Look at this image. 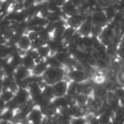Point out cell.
<instances>
[{"instance_id": "21", "label": "cell", "mask_w": 124, "mask_h": 124, "mask_svg": "<svg viewBox=\"0 0 124 124\" xmlns=\"http://www.w3.org/2000/svg\"><path fill=\"white\" fill-rule=\"evenodd\" d=\"M0 124H11V123L7 122V121H4V120H0Z\"/></svg>"}, {"instance_id": "8", "label": "cell", "mask_w": 124, "mask_h": 124, "mask_svg": "<svg viewBox=\"0 0 124 124\" xmlns=\"http://www.w3.org/2000/svg\"><path fill=\"white\" fill-rule=\"evenodd\" d=\"M86 17H87V15L78 14V15H75L73 16L67 17L66 21H67L68 26H72V27H74L76 29H78V27L84 22V20L86 19Z\"/></svg>"}, {"instance_id": "18", "label": "cell", "mask_w": 124, "mask_h": 124, "mask_svg": "<svg viewBox=\"0 0 124 124\" xmlns=\"http://www.w3.org/2000/svg\"><path fill=\"white\" fill-rule=\"evenodd\" d=\"M46 62H47L48 67H50V68H63V64H61V63L55 58L54 55H50V56L46 59Z\"/></svg>"}, {"instance_id": "2", "label": "cell", "mask_w": 124, "mask_h": 124, "mask_svg": "<svg viewBox=\"0 0 124 124\" xmlns=\"http://www.w3.org/2000/svg\"><path fill=\"white\" fill-rule=\"evenodd\" d=\"M67 77L69 79L73 82L77 83H84L87 82L89 76L86 71L83 70H78V69H70L67 73Z\"/></svg>"}, {"instance_id": "17", "label": "cell", "mask_w": 124, "mask_h": 124, "mask_svg": "<svg viewBox=\"0 0 124 124\" xmlns=\"http://www.w3.org/2000/svg\"><path fill=\"white\" fill-rule=\"evenodd\" d=\"M15 96H16V94H15L14 92H12L10 89H5V90H3V92H2V94H1V96H0V98H1L6 104H8V103H10L12 100H14Z\"/></svg>"}, {"instance_id": "20", "label": "cell", "mask_w": 124, "mask_h": 124, "mask_svg": "<svg viewBox=\"0 0 124 124\" xmlns=\"http://www.w3.org/2000/svg\"><path fill=\"white\" fill-rule=\"evenodd\" d=\"M6 107H7V104L0 98V110H4L6 108Z\"/></svg>"}, {"instance_id": "5", "label": "cell", "mask_w": 124, "mask_h": 124, "mask_svg": "<svg viewBox=\"0 0 124 124\" xmlns=\"http://www.w3.org/2000/svg\"><path fill=\"white\" fill-rule=\"evenodd\" d=\"M92 27H93V23H92L91 14H90V15H87V17H86V19L84 20V22L78 27V33L81 37L91 36Z\"/></svg>"}, {"instance_id": "9", "label": "cell", "mask_w": 124, "mask_h": 124, "mask_svg": "<svg viewBox=\"0 0 124 124\" xmlns=\"http://www.w3.org/2000/svg\"><path fill=\"white\" fill-rule=\"evenodd\" d=\"M91 19H92V23L96 24V25H101V26H106L108 23V20L104 13V11H98V12H94L91 14Z\"/></svg>"}, {"instance_id": "4", "label": "cell", "mask_w": 124, "mask_h": 124, "mask_svg": "<svg viewBox=\"0 0 124 124\" xmlns=\"http://www.w3.org/2000/svg\"><path fill=\"white\" fill-rule=\"evenodd\" d=\"M14 100L19 106V108L21 106L25 105L26 103H28L31 100V96H30V93H29L28 89H26V88H19L18 91L16 93V96H15Z\"/></svg>"}, {"instance_id": "13", "label": "cell", "mask_w": 124, "mask_h": 124, "mask_svg": "<svg viewBox=\"0 0 124 124\" xmlns=\"http://www.w3.org/2000/svg\"><path fill=\"white\" fill-rule=\"evenodd\" d=\"M52 104L55 106V108H56L57 109L64 108H68V107H70V98H69L68 96L57 97V98H54V99H53Z\"/></svg>"}, {"instance_id": "15", "label": "cell", "mask_w": 124, "mask_h": 124, "mask_svg": "<svg viewBox=\"0 0 124 124\" xmlns=\"http://www.w3.org/2000/svg\"><path fill=\"white\" fill-rule=\"evenodd\" d=\"M15 114H16V111L15 110H12L10 108H5L0 116V120H4V121H7V122H11L14 120V117H15Z\"/></svg>"}, {"instance_id": "12", "label": "cell", "mask_w": 124, "mask_h": 124, "mask_svg": "<svg viewBox=\"0 0 124 124\" xmlns=\"http://www.w3.org/2000/svg\"><path fill=\"white\" fill-rule=\"evenodd\" d=\"M17 47L19 48V50H22V51H28L31 46H32V42L31 40L29 39V37L27 36V34H23L20 38V40L18 41L17 43Z\"/></svg>"}, {"instance_id": "14", "label": "cell", "mask_w": 124, "mask_h": 124, "mask_svg": "<svg viewBox=\"0 0 124 124\" xmlns=\"http://www.w3.org/2000/svg\"><path fill=\"white\" fill-rule=\"evenodd\" d=\"M35 65H36L35 60L31 56H29L28 54H25L24 56H22V66L23 67H25L26 69L32 71L34 69Z\"/></svg>"}, {"instance_id": "3", "label": "cell", "mask_w": 124, "mask_h": 124, "mask_svg": "<svg viewBox=\"0 0 124 124\" xmlns=\"http://www.w3.org/2000/svg\"><path fill=\"white\" fill-rule=\"evenodd\" d=\"M69 83L66 79H63L61 81L56 82L55 84L52 85V89H53V93H54V97H64L67 96V92H68V87H69Z\"/></svg>"}, {"instance_id": "1", "label": "cell", "mask_w": 124, "mask_h": 124, "mask_svg": "<svg viewBox=\"0 0 124 124\" xmlns=\"http://www.w3.org/2000/svg\"><path fill=\"white\" fill-rule=\"evenodd\" d=\"M67 76L65 68H48L46 72L43 75V80L47 85H53L58 81L64 79V77Z\"/></svg>"}, {"instance_id": "16", "label": "cell", "mask_w": 124, "mask_h": 124, "mask_svg": "<svg viewBox=\"0 0 124 124\" xmlns=\"http://www.w3.org/2000/svg\"><path fill=\"white\" fill-rule=\"evenodd\" d=\"M37 51H38V53H39V56L42 57V58H44V59H46V60L50 55H52V54H51V51H50V48L48 47L47 45H45V46L39 47V48L37 49Z\"/></svg>"}, {"instance_id": "22", "label": "cell", "mask_w": 124, "mask_h": 124, "mask_svg": "<svg viewBox=\"0 0 124 124\" xmlns=\"http://www.w3.org/2000/svg\"><path fill=\"white\" fill-rule=\"evenodd\" d=\"M30 124H35V123H30Z\"/></svg>"}, {"instance_id": "7", "label": "cell", "mask_w": 124, "mask_h": 124, "mask_svg": "<svg viewBox=\"0 0 124 124\" xmlns=\"http://www.w3.org/2000/svg\"><path fill=\"white\" fill-rule=\"evenodd\" d=\"M31 76H32V71L26 69L23 66H20V67H18L16 70V73L14 75V78H15V79L16 80V82L19 85L23 80H25L26 78H30Z\"/></svg>"}, {"instance_id": "6", "label": "cell", "mask_w": 124, "mask_h": 124, "mask_svg": "<svg viewBox=\"0 0 124 124\" xmlns=\"http://www.w3.org/2000/svg\"><path fill=\"white\" fill-rule=\"evenodd\" d=\"M44 118H45V116H44L41 108L37 106L27 115V120L30 123H35V124H41Z\"/></svg>"}, {"instance_id": "11", "label": "cell", "mask_w": 124, "mask_h": 124, "mask_svg": "<svg viewBox=\"0 0 124 124\" xmlns=\"http://www.w3.org/2000/svg\"><path fill=\"white\" fill-rule=\"evenodd\" d=\"M48 65H47V62L46 60L43 61V62H40V63H37L34 67V69L32 70V75L35 76V77H43V75L46 72V70L48 69Z\"/></svg>"}, {"instance_id": "19", "label": "cell", "mask_w": 124, "mask_h": 124, "mask_svg": "<svg viewBox=\"0 0 124 124\" xmlns=\"http://www.w3.org/2000/svg\"><path fill=\"white\" fill-rule=\"evenodd\" d=\"M71 124H87V121L85 117H77V118H72Z\"/></svg>"}, {"instance_id": "10", "label": "cell", "mask_w": 124, "mask_h": 124, "mask_svg": "<svg viewBox=\"0 0 124 124\" xmlns=\"http://www.w3.org/2000/svg\"><path fill=\"white\" fill-rule=\"evenodd\" d=\"M61 10H62V13L64 14V16H67L68 17L79 14L78 8H77V7L74 5L73 1H66V2L64 3V5L62 6Z\"/></svg>"}]
</instances>
